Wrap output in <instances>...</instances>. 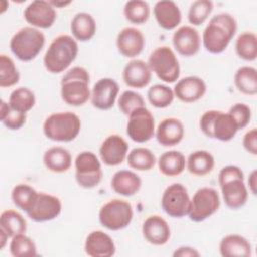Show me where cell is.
Listing matches in <instances>:
<instances>
[{
    "label": "cell",
    "mask_w": 257,
    "mask_h": 257,
    "mask_svg": "<svg viewBox=\"0 0 257 257\" xmlns=\"http://www.w3.org/2000/svg\"><path fill=\"white\" fill-rule=\"evenodd\" d=\"M226 206L232 210L240 209L248 200V189L242 179H234L220 185Z\"/></svg>",
    "instance_id": "24"
},
{
    "label": "cell",
    "mask_w": 257,
    "mask_h": 257,
    "mask_svg": "<svg viewBox=\"0 0 257 257\" xmlns=\"http://www.w3.org/2000/svg\"><path fill=\"white\" fill-rule=\"evenodd\" d=\"M236 88L243 94L255 95L257 93V70L252 66H241L234 75Z\"/></svg>",
    "instance_id": "32"
},
{
    "label": "cell",
    "mask_w": 257,
    "mask_h": 257,
    "mask_svg": "<svg viewBox=\"0 0 257 257\" xmlns=\"http://www.w3.org/2000/svg\"><path fill=\"white\" fill-rule=\"evenodd\" d=\"M9 251L14 257L37 256V248L34 241L24 233L12 237L9 244Z\"/></svg>",
    "instance_id": "40"
},
{
    "label": "cell",
    "mask_w": 257,
    "mask_h": 257,
    "mask_svg": "<svg viewBox=\"0 0 257 257\" xmlns=\"http://www.w3.org/2000/svg\"><path fill=\"white\" fill-rule=\"evenodd\" d=\"M244 149L250 153L251 155L256 156L257 155V130L253 127L252 130L248 131L242 141Z\"/></svg>",
    "instance_id": "48"
},
{
    "label": "cell",
    "mask_w": 257,
    "mask_h": 257,
    "mask_svg": "<svg viewBox=\"0 0 257 257\" xmlns=\"http://www.w3.org/2000/svg\"><path fill=\"white\" fill-rule=\"evenodd\" d=\"M35 94L28 87H18L14 89L9 96L8 103L11 108L26 113L35 105Z\"/></svg>",
    "instance_id": "37"
},
{
    "label": "cell",
    "mask_w": 257,
    "mask_h": 257,
    "mask_svg": "<svg viewBox=\"0 0 257 257\" xmlns=\"http://www.w3.org/2000/svg\"><path fill=\"white\" fill-rule=\"evenodd\" d=\"M8 238H9V236L7 235V233L0 228V249L1 250L5 247Z\"/></svg>",
    "instance_id": "51"
},
{
    "label": "cell",
    "mask_w": 257,
    "mask_h": 257,
    "mask_svg": "<svg viewBox=\"0 0 257 257\" xmlns=\"http://www.w3.org/2000/svg\"><path fill=\"white\" fill-rule=\"evenodd\" d=\"M219 193L214 188L203 187L196 191L191 199L189 218L193 222H203L214 215L220 208Z\"/></svg>",
    "instance_id": "9"
},
{
    "label": "cell",
    "mask_w": 257,
    "mask_h": 257,
    "mask_svg": "<svg viewBox=\"0 0 257 257\" xmlns=\"http://www.w3.org/2000/svg\"><path fill=\"white\" fill-rule=\"evenodd\" d=\"M146 40L143 32L136 27H124L116 36L118 52L127 58L140 55L145 47Z\"/></svg>",
    "instance_id": "17"
},
{
    "label": "cell",
    "mask_w": 257,
    "mask_h": 257,
    "mask_svg": "<svg viewBox=\"0 0 257 257\" xmlns=\"http://www.w3.org/2000/svg\"><path fill=\"white\" fill-rule=\"evenodd\" d=\"M228 113L233 117L239 130L246 127L249 124L252 117L251 108L247 104L242 102L233 104L230 107Z\"/></svg>",
    "instance_id": "45"
},
{
    "label": "cell",
    "mask_w": 257,
    "mask_h": 257,
    "mask_svg": "<svg viewBox=\"0 0 257 257\" xmlns=\"http://www.w3.org/2000/svg\"><path fill=\"white\" fill-rule=\"evenodd\" d=\"M118 92V83L113 78H100L91 89V104L99 110H108L114 105Z\"/></svg>",
    "instance_id": "14"
},
{
    "label": "cell",
    "mask_w": 257,
    "mask_h": 257,
    "mask_svg": "<svg viewBox=\"0 0 257 257\" xmlns=\"http://www.w3.org/2000/svg\"><path fill=\"white\" fill-rule=\"evenodd\" d=\"M173 90L178 99L186 103H191L198 101L205 95L207 85L201 77L191 75L180 79Z\"/></svg>",
    "instance_id": "19"
},
{
    "label": "cell",
    "mask_w": 257,
    "mask_h": 257,
    "mask_svg": "<svg viewBox=\"0 0 257 257\" xmlns=\"http://www.w3.org/2000/svg\"><path fill=\"white\" fill-rule=\"evenodd\" d=\"M77 54L76 40L68 34L58 35L51 41L44 54V67L50 73H61L75 60Z\"/></svg>",
    "instance_id": "2"
},
{
    "label": "cell",
    "mask_w": 257,
    "mask_h": 257,
    "mask_svg": "<svg viewBox=\"0 0 257 257\" xmlns=\"http://www.w3.org/2000/svg\"><path fill=\"white\" fill-rule=\"evenodd\" d=\"M70 31L75 40L88 41L96 32L95 19L87 12H78L71 19Z\"/></svg>",
    "instance_id": "28"
},
{
    "label": "cell",
    "mask_w": 257,
    "mask_h": 257,
    "mask_svg": "<svg viewBox=\"0 0 257 257\" xmlns=\"http://www.w3.org/2000/svg\"><path fill=\"white\" fill-rule=\"evenodd\" d=\"M173 256L174 257H198L200 256V253L197 251V249L193 247L182 246L174 251Z\"/></svg>",
    "instance_id": "49"
},
{
    "label": "cell",
    "mask_w": 257,
    "mask_h": 257,
    "mask_svg": "<svg viewBox=\"0 0 257 257\" xmlns=\"http://www.w3.org/2000/svg\"><path fill=\"white\" fill-rule=\"evenodd\" d=\"M128 145L119 135H109L104 139L99 148L101 161L107 166L120 165L127 156Z\"/></svg>",
    "instance_id": "16"
},
{
    "label": "cell",
    "mask_w": 257,
    "mask_h": 257,
    "mask_svg": "<svg viewBox=\"0 0 257 257\" xmlns=\"http://www.w3.org/2000/svg\"><path fill=\"white\" fill-rule=\"evenodd\" d=\"M237 31V21L233 15L222 12L214 15L204 29L202 40L206 50L213 54L222 53Z\"/></svg>",
    "instance_id": "1"
},
{
    "label": "cell",
    "mask_w": 257,
    "mask_h": 257,
    "mask_svg": "<svg viewBox=\"0 0 257 257\" xmlns=\"http://www.w3.org/2000/svg\"><path fill=\"white\" fill-rule=\"evenodd\" d=\"M176 51L182 56L190 57L196 55L201 46V37L198 30L191 25L179 27L172 37Z\"/></svg>",
    "instance_id": "15"
},
{
    "label": "cell",
    "mask_w": 257,
    "mask_h": 257,
    "mask_svg": "<svg viewBox=\"0 0 257 257\" xmlns=\"http://www.w3.org/2000/svg\"><path fill=\"white\" fill-rule=\"evenodd\" d=\"M115 250L112 238L103 231H92L85 239L84 251L90 257H110L115 254Z\"/></svg>",
    "instance_id": "21"
},
{
    "label": "cell",
    "mask_w": 257,
    "mask_h": 257,
    "mask_svg": "<svg viewBox=\"0 0 257 257\" xmlns=\"http://www.w3.org/2000/svg\"><path fill=\"white\" fill-rule=\"evenodd\" d=\"M49 3L55 8V7H64L71 3V1H49Z\"/></svg>",
    "instance_id": "52"
},
{
    "label": "cell",
    "mask_w": 257,
    "mask_h": 257,
    "mask_svg": "<svg viewBox=\"0 0 257 257\" xmlns=\"http://www.w3.org/2000/svg\"><path fill=\"white\" fill-rule=\"evenodd\" d=\"M24 19L32 27L47 29L53 25L57 14L49 1L35 0L30 2L23 12Z\"/></svg>",
    "instance_id": "12"
},
{
    "label": "cell",
    "mask_w": 257,
    "mask_h": 257,
    "mask_svg": "<svg viewBox=\"0 0 257 257\" xmlns=\"http://www.w3.org/2000/svg\"><path fill=\"white\" fill-rule=\"evenodd\" d=\"M122 79L128 87L144 88L152 80V70L148 62L142 59H133L123 67Z\"/></svg>",
    "instance_id": "20"
},
{
    "label": "cell",
    "mask_w": 257,
    "mask_h": 257,
    "mask_svg": "<svg viewBox=\"0 0 257 257\" xmlns=\"http://www.w3.org/2000/svg\"><path fill=\"white\" fill-rule=\"evenodd\" d=\"M45 44L44 34L35 27L25 26L13 34L9 47L11 52L21 61L33 60Z\"/></svg>",
    "instance_id": "5"
},
{
    "label": "cell",
    "mask_w": 257,
    "mask_h": 257,
    "mask_svg": "<svg viewBox=\"0 0 257 257\" xmlns=\"http://www.w3.org/2000/svg\"><path fill=\"white\" fill-rule=\"evenodd\" d=\"M127 165L137 171L147 172L154 168L157 159L155 154L148 148L139 147L133 149L126 156Z\"/></svg>",
    "instance_id": "33"
},
{
    "label": "cell",
    "mask_w": 257,
    "mask_h": 257,
    "mask_svg": "<svg viewBox=\"0 0 257 257\" xmlns=\"http://www.w3.org/2000/svg\"><path fill=\"white\" fill-rule=\"evenodd\" d=\"M142 233L146 241L155 246L165 245L171 237L168 222L159 215H152L144 221Z\"/></svg>",
    "instance_id": "18"
},
{
    "label": "cell",
    "mask_w": 257,
    "mask_h": 257,
    "mask_svg": "<svg viewBox=\"0 0 257 257\" xmlns=\"http://www.w3.org/2000/svg\"><path fill=\"white\" fill-rule=\"evenodd\" d=\"M89 81V73L84 67L74 66L70 68L62 76L60 81L62 100L71 106H81L85 104L91 95Z\"/></svg>",
    "instance_id": "3"
},
{
    "label": "cell",
    "mask_w": 257,
    "mask_h": 257,
    "mask_svg": "<svg viewBox=\"0 0 257 257\" xmlns=\"http://www.w3.org/2000/svg\"><path fill=\"white\" fill-rule=\"evenodd\" d=\"M248 186H249V190L251 191V193L253 195H256L257 194V171L256 170H253L251 172V174L249 175V178H248Z\"/></svg>",
    "instance_id": "50"
},
{
    "label": "cell",
    "mask_w": 257,
    "mask_h": 257,
    "mask_svg": "<svg viewBox=\"0 0 257 257\" xmlns=\"http://www.w3.org/2000/svg\"><path fill=\"white\" fill-rule=\"evenodd\" d=\"M239 131L235 120L228 112L218 110L212 125V139L221 142L231 141Z\"/></svg>",
    "instance_id": "31"
},
{
    "label": "cell",
    "mask_w": 257,
    "mask_h": 257,
    "mask_svg": "<svg viewBox=\"0 0 257 257\" xmlns=\"http://www.w3.org/2000/svg\"><path fill=\"white\" fill-rule=\"evenodd\" d=\"M214 4L210 0L194 1L188 11V20L194 26L203 24L213 10Z\"/></svg>",
    "instance_id": "43"
},
{
    "label": "cell",
    "mask_w": 257,
    "mask_h": 257,
    "mask_svg": "<svg viewBox=\"0 0 257 257\" xmlns=\"http://www.w3.org/2000/svg\"><path fill=\"white\" fill-rule=\"evenodd\" d=\"M188 171L198 177L210 174L215 166L214 156L206 150H198L191 153L186 160Z\"/></svg>",
    "instance_id": "30"
},
{
    "label": "cell",
    "mask_w": 257,
    "mask_h": 257,
    "mask_svg": "<svg viewBox=\"0 0 257 257\" xmlns=\"http://www.w3.org/2000/svg\"><path fill=\"white\" fill-rule=\"evenodd\" d=\"M234 179L244 180V173L238 166L228 165L221 169L219 176H218L219 185H222V184L229 182L231 180H234Z\"/></svg>",
    "instance_id": "46"
},
{
    "label": "cell",
    "mask_w": 257,
    "mask_h": 257,
    "mask_svg": "<svg viewBox=\"0 0 257 257\" xmlns=\"http://www.w3.org/2000/svg\"><path fill=\"white\" fill-rule=\"evenodd\" d=\"M155 134L160 145L173 147L182 142L185 136V127L179 118L167 117L159 123Z\"/></svg>",
    "instance_id": "22"
},
{
    "label": "cell",
    "mask_w": 257,
    "mask_h": 257,
    "mask_svg": "<svg viewBox=\"0 0 257 257\" xmlns=\"http://www.w3.org/2000/svg\"><path fill=\"white\" fill-rule=\"evenodd\" d=\"M217 113L218 110H208L204 112L200 118V128L203 134L210 139H212V125Z\"/></svg>",
    "instance_id": "47"
},
{
    "label": "cell",
    "mask_w": 257,
    "mask_h": 257,
    "mask_svg": "<svg viewBox=\"0 0 257 257\" xmlns=\"http://www.w3.org/2000/svg\"><path fill=\"white\" fill-rule=\"evenodd\" d=\"M74 167L75 180L81 188L92 189L101 182V164L93 152H80L75 158Z\"/></svg>",
    "instance_id": "8"
},
{
    "label": "cell",
    "mask_w": 257,
    "mask_h": 257,
    "mask_svg": "<svg viewBox=\"0 0 257 257\" xmlns=\"http://www.w3.org/2000/svg\"><path fill=\"white\" fill-rule=\"evenodd\" d=\"M150 103L157 108H166L172 104L175 98L174 90L165 84H155L147 92Z\"/></svg>",
    "instance_id": "39"
},
{
    "label": "cell",
    "mask_w": 257,
    "mask_h": 257,
    "mask_svg": "<svg viewBox=\"0 0 257 257\" xmlns=\"http://www.w3.org/2000/svg\"><path fill=\"white\" fill-rule=\"evenodd\" d=\"M219 251L223 257H250L252 246L245 237L238 234H229L221 240Z\"/></svg>",
    "instance_id": "26"
},
{
    "label": "cell",
    "mask_w": 257,
    "mask_h": 257,
    "mask_svg": "<svg viewBox=\"0 0 257 257\" xmlns=\"http://www.w3.org/2000/svg\"><path fill=\"white\" fill-rule=\"evenodd\" d=\"M0 228L4 230L9 238L25 233L27 223L24 217L15 210H5L0 216Z\"/></svg>",
    "instance_id": "34"
},
{
    "label": "cell",
    "mask_w": 257,
    "mask_h": 257,
    "mask_svg": "<svg viewBox=\"0 0 257 257\" xmlns=\"http://www.w3.org/2000/svg\"><path fill=\"white\" fill-rule=\"evenodd\" d=\"M71 154L60 146L49 148L43 155V164L52 173L60 174L67 172L71 167Z\"/></svg>",
    "instance_id": "27"
},
{
    "label": "cell",
    "mask_w": 257,
    "mask_h": 257,
    "mask_svg": "<svg viewBox=\"0 0 257 257\" xmlns=\"http://www.w3.org/2000/svg\"><path fill=\"white\" fill-rule=\"evenodd\" d=\"M155 118L152 112L142 106L128 115L126 123V135L136 143H146L155 136Z\"/></svg>",
    "instance_id": "11"
},
{
    "label": "cell",
    "mask_w": 257,
    "mask_h": 257,
    "mask_svg": "<svg viewBox=\"0 0 257 257\" xmlns=\"http://www.w3.org/2000/svg\"><path fill=\"white\" fill-rule=\"evenodd\" d=\"M37 195L38 192L31 186L27 184H18L12 189L11 199L18 209L27 213L32 208Z\"/></svg>",
    "instance_id": "36"
},
{
    "label": "cell",
    "mask_w": 257,
    "mask_h": 257,
    "mask_svg": "<svg viewBox=\"0 0 257 257\" xmlns=\"http://www.w3.org/2000/svg\"><path fill=\"white\" fill-rule=\"evenodd\" d=\"M158 167L162 175L166 177H177L185 170V156L180 151H167L160 156L158 160Z\"/></svg>",
    "instance_id": "29"
},
{
    "label": "cell",
    "mask_w": 257,
    "mask_h": 257,
    "mask_svg": "<svg viewBox=\"0 0 257 257\" xmlns=\"http://www.w3.org/2000/svg\"><path fill=\"white\" fill-rule=\"evenodd\" d=\"M20 79L19 71L11 57L6 54L0 55V86L10 87L18 83Z\"/></svg>",
    "instance_id": "41"
},
{
    "label": "cell",
    "mask_w": 257,
    "mask_h": 257,
    "mask_svg": "<svg viewBox=\"0 0 257 257\" xmlns=\"http://www.w3.org/2000/svg\"><path fill=\"white\" fill-rule=\"evenodd\" d=\"M61 209L62 204L58 197L46 193H38L32 208L26 214L32 221L41 223L57 218L61 213Z\"/></svg>",
    "instance_id": "13"
},
{
    "label": "cell",
    "mask_w": 257,
    "mask_h": 257,
    "mask_svg": "<svg viewBox=\"0 0 257 257\" xmlns=\"http://www.w3.org/2000/svg\"><path fill=\"white\" fill-rule=\"evenodd\" d=\"M148 64L159 79L167 83H173L180 77V64L179 60L169 46L163 45L157 47L150 54Z\"/></svg>",
    "instance_id": "6"
},
{
    "label": "cell",
    "mask_w": 257,
    "mask_h": 257,
    "mask_svg": "<svg viewBox=\"0 0 257 257\" xmlns=\"http://www.w3.org/2000/svg\"><path fill=\"white\" fill-rule=\"evenodd\" d=\"M80 128V118L71 111L52 113L43 122L45 137L54 142H71L76 139Z\"/></svg>",
    "instance_id": "4"
},
{
    "label": "cell",
    "mask_w": 257,
    "mask_h": 257,
    "mask_svg": "<svg viewBox=\"0 0 257 257\" xmlns=\"http://www.w3.org/2000/svg\"><path fill=\"white\" fill-rule=\"evenodd\" d=\"M151 8L148 2L143 0H130L123 7V15L126 20L134 24H143L148 21Z\"/></svg>",
    "instance_id": "38"
},
{
    "label": "cell",
    "mask_w": 257,
    "mask_h": 257,
    "mask_svg": "<svg viewBox=\"0 0 257 257\" xmlns=\"http://www.w3.org/2000/svg\"><path fill=\"white\" fill-rule=\"evenodd\" d=\"M134 217L132 205L120 199H112L105 203L99 210L98 220L101 226L110 230L118 231L126 228Z\"/></svg>",
    "instance_id": "7"
},
{
    "label": "cell",
    "mask_w": 257,
    "mask_h": 257,
    "mask_svg": "<svg viewBox=\"0 0 257 257\" xmlns=\"http://www.w3.org/2000/svg\"><path fill=\"white\" fill-rule=\"evenodd\" d=\"M118 108L124 115H130L135 109L146 106L143 96L134 90H124L117 100Z\"/></svg>",
    "instance_id": "44"
},
{
    "label": "cell",
    "mask_w": 257,
    "mask_h": 257,
    "mask_svg": "<svg viewBox=\"0 0 257 257\" xmlns=\"http://www.w3.org/2000/svg\"><path fill=\"white\" fill-rule=\"evenodd\" d=\"M153 11L158 24L165 30H172L181 23V10L172 0H161L156 2Z\"/></svg>",
    "instance_id": "23"
},
{
    "label": "cell",
    "mask_w": 257,
    "mask_h": 257,
    "mask_svg": "<svg viewBox=\"0 0 257 257\" xmlns=\"http://www.w3.org/2000/svg\"><path fill=\"white\" fill-rule=\"evenodd\" d=\"M235 50L240 58L246 61H254L257 58L256 34L251 31L241 33L236 39Z\"/></svg>",
    "instance_id": "35"
},
{
    "label": "cell",
    "mask_w": 257,
    "mask_h": 257,
    "mask_svg": "<svg viewBox=\"0 0 257 257\" xmlns=\"http://www.w3.org/2000/svg\"><path fill=\"white\" fill-rule=\"evenodd\" d=\"M111 189L118 195L132 197L142 187V179L133 171L120 170L113 174L110 181Z\"/></svg>",
    "instance_id": "25"
},
{
    "label": "cell",
    "mask_w": 257,
    "mask_h": 257,
    "mask_svg": "<svg viewBox=\"0 0 257 257\" xmlns=\"http://www.w3.org/2000/svg\"><path fill=\"white\" fill-rule=\"evenodd\" d=\"M0 120L8 130L17 131L25 124L26 113H23L11 108L8 102L1 100Z\"/></svg>",
    "instance_id": "42"
},
{
    "label": "cell",
    "mask_w": 257,
    "mask_h": 257,
    "mask_svg": "<svg viewBox=\"0 0 257 257\" xmlns=\"http://www.w3.org/2000/svg\"><path fill=\"white\" fill-rule=\"evenodd\" d=\"M161 205L164 212L172 218L188 216L191 209V198L187 188L179 183L168 186L163 193Z\"/></svg>",
    "instance_id": "10"
}]
</instances>
